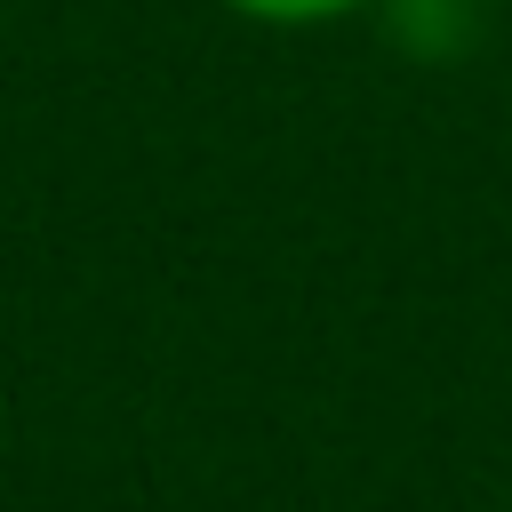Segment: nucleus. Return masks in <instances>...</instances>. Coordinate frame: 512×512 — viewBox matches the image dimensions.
<instances>
[{"label":"nucleus","instance_id":"f03ea898","mask_svg":"<svg viewBox=\"0 0 512 512\" xmlns=\"http://www.w3.org/2000/svg\"><path fill=\"white\" fill-rule=\"evenodd\" d=\"M504 512H512V504H504Z\"/></svg>","mask_w":512,"mask_h":512},{"label":"nucleus","instance_id":"f257e3e1","mask_svg":"<svg viewBox=\"0 0 512 512\" xmlns=\"http://www.w3.org/2000/svg\"><path fill=\"white\" fill-rule=\"evenodd\" d=\"M216 8L240 24H264V32H320V24H344L376 0H216Z\"/></svg>","mask_w":512,"mask_h":512}]
</instances>
